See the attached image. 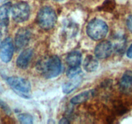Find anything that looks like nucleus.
<instances>
[{
	"label": "nucleus",
	"mask_w": 132,
	"mask_h": 124,
	"mask_svg": "<svg viewBox=\"0 0 132 124\" xmlns=\"http://www.w3.org/2000/svg\"><path fill=\"white\" fill-rule=\"evenodd\" d=\"M7 82L12 90L23 98H29V93L31 89L30 82L21 77L12 76L7 78Z\"/></svg>",
	"instance_id": "nucleus-4"
},
{
	"label": "nucleus",
	"mask_w": 132,
	"mask_h": 124,
	"mask_svg": "<svg viewBox=\"0 0 132 124\" xmlns=\"http://www.w3.org/2000/svg\"><path fill=\"white\" fill-rule=\"evenodd\" d=\"M14 47L11 38H7L0 43V58L4 63L11 61L13 56Z\"/></svg>",
	"instance_id": "nucleus-6"
},
{
	"label": "nucleus",
	"mask_w": 132,
	"mask_h": 124,
	"mask_svg": "<svg viewBox=\"0 0 132 124\" xmlns=\"http://www.w3.org/2000/svg\"><path fill=\"white\" fill-rule=\"evenodd\" d=\"M115 0H106L102 5V10L106 12L112 11L115 8Z\"/></svg>",
	"instance_id": "nucleus-17"
},
{
	"label": "nucleus",
	"mask_w": 132,
	"mask_h": 124,
	"mask_svg": "<svg viewBox=\"0 0 132 124\" xmlns=\"http://www.w3.org/2000/svg\"><path fill=\"white\" fill-rule=\"evenodd\" d=\"M126 25L128 30L132 33V15L129 16L128 18V20H127Z\"/></svg>",
	"instance_id": "nucleus-20"
},
{
	"label": "nucleus",
	"mask_w": 132,
	"mask_h": 124,
	"mask_svg": "<svg viewBox=\"0 0 132 124\" xmlns=\"http://www.w3.org/2000/svg\"><path fill=\"white\" fill-rule=\"evenodd\" d=\"M12 3L6 2L0 7V26H7L9 23V15L11 12Z\"/></svg>",
	"instance_id": "nucleus-11"
},
{
	"label": "nucleus",
	"mask_w": 132,
	"mask_h": 124,
	"mask_svg": "<svg viewBox=\"0 0 132 124\" xmlns=\"http://www.w3.org/2000/svg\"><path fill=\"white\" fill-rule=\"evenodd\" d=\"M18 118L21 123L32 124L33 123V118L31 115L27 113H21L18 115Z\"/></svg>",
	"instance_id": "nucleus-16"
},
{
	"label": "nucleus",
	"mask_w": 132,
	"mask_h": 124,
	"mask_svg": "<svg viewBox=\"0 0 132 124\" xmlns=\"http://www.w3.org/2000/svg\"><path fill=\"white\" fill-rule=\"evenodd\" d=\"M13 20L18 23L26 21L30 16V7L26 2H19L11 8Z\"/></svg>",
	"instance_id": "nucleus-5"
},
{
	"label": "nucleus",
	"mask_w": 132,
	"mask_h": 124,
	"mask_svg": "<svg viewBox=\"0 0 132 124\" xmlns=\"http://www.w3.org/2000/svg\"><path fill=\"white\" fill-rule=\"evenodd\" d=\"M126 55L127 56H128V58H132V44L129 46V47L128 48V50H127Z\"/></svg>",
	"instance_id": "nucleus-21"
},
{
	"label": "nucleus",
	"mask_w": 132,
	"mask_h": 124,
	"mask_svg": "<svg viewBox=\"0 0 132 124\" xmlns=\"http://www.w3.org/2000/svg\"><path fill=\"white\" fill-rule=\"evenodd\" d=\"M54 1H56V2H61V1H63V0H54Z\"/></svg>",
	"instance_id": "nucleus-24"
},
{
	"label": "nucleus",
	"mask_w": 132,
	"mask_h": 124,
	"mask_svg": "<svg viewBox=\"0 0 132 124\" xmlns=\"http://www.w3.org/2000/svg\"><path fill=\"white\" fill-rule=\"evenodd\" d=\"M33 54V50L32 49H25L18 57L16 60V65L20 69H25L29 65Z\"/></svg>",
	"instance_id": "nucleus-10"
},
{
	"label": "nucleus",
	"mask_w": 132,
	"mask_h": 124,
	"mask_svg": "<svg viewBox=\"0 0 132 124\" xmlns=\"http://www.w3.org/2000/svg\"><path fill=\"white\" fill-rule=\"evenodd\" d=\"M69 121L68 120V119H67L66 118H63L61 119L59 121V123L61 124H66V123H69Z\"/></svg>",
	"instance_id": "nucleus-22"
},
{
	"label": "nucleus",
	"mask_w": 132,
	"mask_h": 124,
	"mask_svg": "<svg viewBox=\"0 0 132 124\" xmlns=\"http://www.w3.org/2000/svg\"><path fill=\"white\" fill-rule=\"evenodd\" d=\"M113 45L110 41H103L98 44L95 49V56L99 59H105L111 56Z\"/></svg>",
	"instance_id": "nucleus-8"
},
{
	"label": "nucleus",
	"mask_w": 132,
	"mask_h": 124,
	"mask_svg": "<svg viewBox=\"0 0 132 124\" xmlns=\"http://www.w3.org/2000/svg\"><path fill=\"white\" fill-rule=\"evenodd\" d=\"M31 33L27 28H21L18 30L15 36V47L17 50H21L29 44Z\"/></svg>",
	"instance_id": "nucleus-7"
},
{
	"label": "nucleus",
	"mask_w": 132,
	"mask_h": 124,
	"mask_svg": "<svg viewBox=\"0 0 132 124\" xmlns=\"http://www.w3.org/2000/svg\"><path fill=\"white\" fill-rule=\"evenodd\" d=\"M86 32L90 38L93 40H101L107 35L108 26L104 21L99 19L91 20L86 28Z\"/></svg>",
	"instance_id": "nucleus-3"
},
{
	"label": "nucleus",
	"mask_w": 132,
	"mask_h": 124,
	"mask_svg": "<svg viewBox=\"0 0 132 124\" xmlns=\"http://www.w3.org/2000/svg\"><path fill=\"white\" fill-rule=\"evenodd\" d=\"M119 88L124 94H128L132 90V71L127 70L122 76L119 82Z\"/></svg>",
	"instance_id": "nucleus-9"
},
{
	"label": "nucleus",
	"mask_w": 132,
	"mask_h": 124,
	"mask_svg": "<svg viewBox=\"0 0 132 124\" xmlns=\"http://www.w3.org/2000/svg\"><path fill=\"white\" fill-rule=\"evenodd\" d=\"M93 92V91H86L83 92H81L71 98L70 101L71 103L73 105H77L87 102L92 96Z\"/></svg>",
	"instance_id": "nucleus-15"
},
{
	"label": "nucleus",
	"mask_w": 132,
	"mask_h": 124,
	"mask_svg": "<svg viewBox=\"0 0 132 124\" xmlns=\"http://www.w3.org/2000/svg\"><path fill=\"white\" fill-rule=\"evenodd\" d=\"M82 81V76L81 74L78 76L70 78V80L65 82L62 86V91L65 94H69L73 92L80 85Z\"/></svg>",
	"instance_id": "nucleus-12"
},
{
	"label": "nucleus",
	"mask_w": 132,
	"mask_h": 124,
	"mask_svg": "<svg viewBox=\"0 0 132 124\" xmlns=\"http://www.w3.org/2000/svg\"><path fill=\"white\" fill-rule=\"evenodd\" d=\"M82 73V70L80 69L79 67H70V69H68V72H67V76L68 78H71L73 77L78 76Z\"/></svg>",
	"instance_id": "nucleus-18"
},
{
	"label": "nucleus",
	"mask_w": 132,
	"mask_h": 124,
	"mask_svg": "<svg viewBox=\"0 0 132 124\" xmlns=\"http://www.w3.org/2000/svg\"><path fill=\"white\" fill-rule=\"evenodd\" d=\"M66 61L70 67H79L82 61V54L78 51L71 52L68 54Z\"/></svg>",
	"instance_id": "nucleus-13"
},
{
	"label": "nucleus",
	"mask_w": 132,
	"mask_h": 124,
	"mask_svg": "<svg viewBox=\"0 0 132 124\" xmlns=\"http://www.w3.org/2000/svg\"><path fill=\"white\" fill-rule=\"evenodd\" d=\"M38 69L47 79L58 76L62 70L61 60L56 56H53L42 60L38 64Z\"/></svg>",
	"instance_id": "nucleus-1"
},
{
	"label": "nucleus",
	"mask_w": 132,
	"mask_h": 124,
	"mask_svg": "<svg viewBox=\"0 0 132 124\" xmlns=\"http://www.w3.org/2000/svg\"><path fill=\"white\" fill-rule=\"evenodd\" d=\"M57 16L55 11L49 6H45L40 8L36 17L38 24L44 30L53 29L56 23Z\"/></svg>",
	"instance_id": "nucleus-2"
},
{
	"label": "nucleus",
	"mask_w": 132,
	"mask_h": 124,
	"mask_svg": "<svg viewBox=\"0 0 132 124\" xmlns=\"http://www.w3.org/2000/svg\"><path fill=\"white\" fill-rule=\"evenodd\" d=\"M0 107H2L7 114L11 113V110H10V108L8 107V105L1 100H0Z\"/></svg>",
	"instance_id": "nucleus-19"
},
{
	"label": "nucleus",
	"mask_w": 132,
	"mask_h": 124,
	"mask_svg": "<svg viewBox=\"0 0 132 124\" xmlns=\"http://www.w3.org/2000/svg\"><path fill=\"white\" fill-rule=\"evenodd\" d=\"M8 1H9V0H0V2H1V3H6V2H8Z\"/></svg>",
	"instance_id": "nucleus-23"
},
{
	"label": "nucleus",
	"mask_w": 132,
	"mask_h": 124,
	"mask_svg": "<svg viewBox=\"0 0 132 124\" xmlns=\"http://www.w3.org/2000/svg\"><path fill=\"white\" fill-rule=\"evenodd\" d=\"M98 66V62L97 59L92 55H89L84 61V68L89 73H92L97 69Z\"/></svg>",
	"instance_id": "nucleus-14"
}]
</instances>
